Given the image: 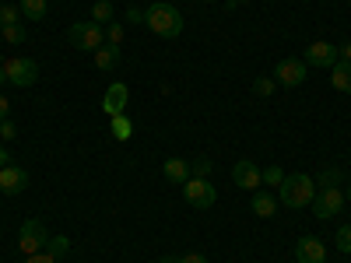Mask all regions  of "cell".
<instances>
[{
	"instance_id": "24",
	"label": "cell",
	"mask_w": 351,
	"mask_h": 263,
	"mask_svg": "<svg viewBox=\"0 0 351 263\" xmlns=\"http://www.w3.org/2000/svg\"><path fill=\"white\" fill-rule=\"evenodd\" d=\"M274 88H278L274 77H256V81H253V95H271Z\"/></svg>"
},
{
	"instance_id": "16",
	"label": "cell",
	"mask_w": 351,
	"mask_h": 263,
	"mask_svg": "<svg viewBox=\"0 0 351 263\" xmlns=\"http://www.w3.org/2000/svg\"><path fill=\"white\" fill-rule=\"evenodd\" d=\"M162 172H165V179L169 183H186L190 179V162H183V158H169L165 165H162Z\"/></svg>"
},
{
	"instance_id": "20",
	"label": "cell",
	"mask_w": 351,
	"mask_h": 263,
	"mask_svg": "<svg viewBox=\"0 0 351 263\" xmlns=\"http://www.w3.org/2000/svg\"><path fill=\"white\" fill-rule=\"evenodd\" d=\"M112 137L116 140H130L134 137V127H130V120L120 112V116H112Z\"/></svg>"
},
{
	"instance_id": "6",
	"label": "cell",
	"mask_w": 351,
	"mask_h": 263,
	"mask_svg": "<svg viewBox=\"0 0 351 263\" xmlns=\"http://www.w3.org/2000/svg\"><path fill=\"white\" fill-rule=\"evenodd\" d=\"M313 211H316V218H337L341 211H344V193H341V186H327V190H319L316 197H313Z\"/></svg>"
},
{
	"instance_id": "40",
	"label": "cell",
	"mask_w": 351,
	"mask_h": 263,
	"mask_svg": "<svg viewBox=\"0 0 351 263\" xmlns=\"http://www.w3.org/2000/svg\"><path fill=\"white\" fill-rule=\"evenodd\" d=\"M348 200H351V186H348Z\"/></svg>"
},
{
	"instance_id": "4",
	"label": "cell",
	"mask_w": 351,
	"mask_h": 263,
	"mask_svg": "<svg viewBox=\"0 0 351 263\" xmlns=\"http://www.w3.org/2000/svg\"><path fill=\"white\" fill-rule=\"evenodd\" d=\"M46 242H49V236H46V225H43L39 218H28V221L18 228V249H21L25 256L43 253Z\"/></svg>"
},
{
	"instance_id": "13",
	"label": "cell",
	"mask_w": 351,
	"mask_h": 263,
	"mask_svg": "<svg viewBox=\"0 0 351 263\" xmlns=\"http://www.w3.org/2000/svg\"><path fill=\"white\" fill-rule=\"evenodd\" d=\"M127 84H120V81H116V84H109L106 88V99H102V109L109 112V116H120L123 109H127Z\"/></svg>"
},
{
	"instance_id": "11",
	"label": "cell",
	"mask_w": 351,
	"mask_h": 263,
	"mask_svg": "<svg viewBox=\"0 0 351 263\" xmlns=\"http://www.w3.org/2000/svg\"><path fill=\"white\" fill-rule=\"evenodd\" d=\"M28 186V172L21 168V165H4L0 168V193H21Z\"/></svg>"
},
{
	"instance_id": "17",
	"label": "cell",
	"mask_w": 351,
	"mask_h": 263,
	"mask_svg": "<svg viewBox=\"0 0 351 263\" xmlns=\"http://www.w3.org/2000/svg\"><path fill=\"white\" fill-rule=\"evenodd\" d=\"M330 84L337 88V92L351 95V64H348V60H337V64L330 67Z\"/></svg>"
},
{
	"instance_id": "36",
	"label": "cell",
	"mask_w": 351,
	"mask_h": 263,
	"mask_svg": "<svg viewBox=\"0 0 351 263\" xmlns=\"http://www.w3.org/2000/svg\"><path fill=\"white\" fill-rule=\"evenodd\" d=\"M8 162H11V158H8V151H4V144H0V168H4Z\"/></svg>"
},
{
	"instance_id": "26",
	"label": "cell",
	"mask_w": 351,
	"mask_h": 263,
	"mask_svg": "<svg viewBox=\"0 0 351 263\" xmlns=\"http://www.w3.org/2000/svg\"><path fill=\"white\" fill-rule=\"evenodd\" d=\"M106 39H109L112 46H120V42H123V25H120V21H109V25H106Z\"/></svg>"
},
{
	"instance_id": "3",
	"label": "cell",
	"mask_w": 351,
	"mask_h": 263,
	"mask_svg": "<svg viewBox=\"0 0 351 263\" xmlns=\"http://www.w3.org/2000/svg\"><path fill=\"white\" fill-rule=\"evenodd\" d=\"M67 39H71V46H77V49L95 53L99 46H106V28L95 25V21H74V25L67 28Z\"/></svg>"
},
{
	"instance_id": "27",
	"label": "cell",
	"mask_w": 351,
	"mask_h": 263,
	"mask_svg": "<svg viewBox=\"0 0 351 263\" xmlns=\"http://www.w3.org/2000/svg\"><path fill=\"white\" fill-rule=\"evenodd\" d=\"M319 186H324V190H327V186H341V172H337V168H327L324 175H319Z\"/></svg>"
},
{
	"instance_id": "39",
	"label": "cell",
	"mask_w": 351,
	"mask_h": 263,
	"mask_svg": "<svg viewBox=\"0 0 351 263\" xmlns=\"http://www.w3.org/2000/svg\"><path fill=\"white\" fill-rule=\"evenodd\" d=\"M232 4H250V0H232Z\"/></svg>"
},
{
	"instance_id": "14",
	"label": "cell",
	"mask_w": 351,
	"mask_h": 263,
	"mask_svg": "<svg viewBox=\"0 0 351 263\" xmlns=\"http://www.w3.org/2000/svg\"><path fill=\"white\" fill-rule=\"evenodd\" d=\"M92 56H95V67H99V71H116V64H120V46L106 42V46H99Z\"/></svg>"
},
{
	"instance_id": "33",
	"label": "cell",
	"mask_w": 351,
	"mask_h": 263,
	"mask_svg": "<svg viewBox=\"0 0 351 263\" xmlns=\"http://www.w3.org/2000/svg\"><path fill=\"white\" fill-rule=\"evenodd\" d=\"M8 112H11V102H8L4 95H0V123H4V120H11V116H8Z\"/></svg>"
},
{
	"instance_id": "1",
	"label": "cell",
	"mask_w": 351,
	"mask_h": 263,
	"mask_svg": "<svg viewBox=\"0 0 351 263\" xmlns=\"http://www.w3.org/2000/svg\"><path fill=\"white\" fill-rule=\"evenodd\" d=\"M144 25L162 39H176L183 32V14L172 4H165V0H155V4H148V11H144Z\"/></svg>"
},
{
	"instance_id": "5",
	"label": "cell",
	"mask_w": 351,
	"mask_h": 263,
	"mask_svg": "<svg viewBox=\"0 0 351 263\" xmlns=\"http://www.w3.org/2000/svg\"><path fill=\"white\" fill-rule=\"evenodd\" d=\"M4 71H8V81L14 88H32L39 81V67H36V60H28V56H11L4 64Z\"/></svg>"
},
{
	"instance_id": "8",
	"label": "cell",
	"mask_w": 351,
	"mask_h": 263,
	"mask_svg": "<svg viewBox=\"0 0 351 263\" xmlns=\"http://www.w3.org/2000/svg\"><path fill=\"white\" fill-rule=\"evenodd\" d=\"M306 74H309V67H306V60H278V67H274V81L278 84H285V88H299L302 81H306Z\"/></svg>"
},
{
	"instance_id": "42",
	"label": "cell",
	"mask_w": 351,
	"mask_h": 263,
	"mask_svg": "<svg viewBox=\"0 0 351 263\" xmlns=\"http://www.w3.org/2000/svg\"><path fill=\"white\" fill-rule=\"evenodd\" d=\"M0 28H4V25H0Z\"/></svg>"
},
{
	"instance_id": "30",
	"label": "cell",
	"mask_w": 351,
	"mask_h": 263,
	"mask_svg": "<svg viewBox=\"0 0 351 263\" xmlns=\"http://www.w3.org/2000/svg\"><path fill=\"white\" fill-rule=\"evenodd\" d=\"M25 263H56V256H49V253L43 249V253H32V256H25Z\"/></svg>"
},
{
	"instance_id": "12",
	"label": "cell",
	"mask_w": 351,
	"mask_h": 263,
	"mask_svg": "<svg viewBox=\"0 0 351 263\" xmlns=\"http://www.w3.org/2000/svg\"><path fill=\"white\" fill-rule=\"evenodd\" d=\"M295 260L299 263H327V249H324V242H319V239L306 236V239L295 242Z\"/></svg>"
},
{
	"instance_id": "9",
	"label": "cell",
	"mask_w": 351,
	"mask_h": 263,
	"mask_svg": "<svg viewBox=\"0 0 351 263\" xmlns=\"http://www.w3.org/2000/svg\"><path fill=\"white\" fill-rule=\"evenodd\" d=\"M232 183H236L239 190H260L263 186V172L253 165V162H236L232 165Z\"/></svg>"
},
{
	"instance_id": "7",
	"label": "cell",
	"mask_w": 351,
	"mask_h": 263,
	"mask_svg": "<svg viewBox=\"0 0 351 263\" xmlns=\"http://www.w3.org/2000/svg\"><path fill=\"white\" fill-rule=\"evenodd\" d=\"M183 197H186L190 208L204 211V208H211V203L218 200V190H215L208 179H186V183H183Z\"/></svg>"
},
{
	"instance_id": "23",
	"label": "cell",
	"mask_w": 351,
	"mask_h": 263,
	"mask_svg": "<svg viewBox=\"0 0 351 263\" xmlns=\"http://www.w3.org/2000/svg\"><path fill=\"white\" fill-rule=\"evenodd\" d=\"M0 36H4L11 46H18V42H25V25H21V21H14V25H4V28H0Z\"/></svg>"
},
{
	"instance_id": "18",
	"label": "cell",
	"mask_w": 351,
	"mask_h": 263,
	"mask_svg": "<svg viewBox=\"0 0 351 263\" xmlns=\"http://www.w3.org/2000/svg\"><path fill=\"white\" fill-rule=\"evenodd\" d=\"M28 21H43L46 18V0H21V8H18Z\"/></svg>"
},
{
	"instance_id": "29",
	"label": "cell",
	"mask_w": 351,
	"mask_h": 263,
	"mask_svg": "<svg viewBox=\"0 0 351 263\" xmlns=\"http://www.w3.org/2000/svg\"><path fill=\"white\" fill-rule=\"evenodd\" d=\"M14 21H18V8L4 4V8H0V25H14Z\"/></svg>"
},
{
	"instance_id": "37",
	"label": "cell",
	"mask_w": 351,
	"mask_h": 263,
	"mask_svg": "<svg viewBox=\"0 0 351 263\" xmlns=\"http://www.w3.org/2000/svg\"><path fill=\"white\" fill-rule=\"evenodd\" d=\"M158 263H180V260H176V256H162Z\"/></svg>"
},
{
	"instance_id": "2",
	"label": "cell",
	"mask_w": 351,
	"mask_h": 263,
	"mask_svg": "<svg viewBox=\"0 0 351 263\" xmlns=\"http://www.w3.org/2000/svg\"><path fill=\"white\" fill-rule=\"evenodd\" d=\"M278 197H281V203H285V208H291V211L309 208V203H313V197H316V183L309 179L306 172L285 175V179H281V186H278Z\"/></svg>"
},
{
	"instance_id": "21",
	"label": "cell",
	"mask_w": 351,
	"mask_h": 263,
	"mask_svg": "<svg viewBox=\"0 0 351 263\" xmlns=\"http://www.w3.org/2000/svg\"><path fill=\"white\" fill-rule=\"evenodd\" d=\"M46 253H49V256H56V260L67 256V253H71V239H67V236H56V239H49V242H46Z\"/></svg>"
},
{
	"instance_id": "35",
	"label": "cell",
	"mask_w": 351,
	"mask_h": 263,
	"mask_svg": "<svg viewBox=\"0 0 351 263\" xmlns=\"http://www.w3.org/2000/svg\"><path fill=\"white\" fill-rule=\"evenodd\" d=\"M341 60H348V64H351V42H344V49H341Z\"/></svg>"
},
{
	"instance_id": "25",
	"label": "cell",
	"mask_w": 351,
	"mask_h": 263,
	"mask_svg": "<svg viewBox=\"0 0 351 263\" xmlns=\"http://www.w3.org/2000/svg\"><path fill=\"white\" fill-rule=\"evenodd\" d=\"M281 179H285L281 165H271V168H263V186H281Z\"/></svg>"
},
{
	"instance_id": "10",
	"label": "cell",
	"mask_w": 351,
	"mask_h": 263,
	"mask_svg": "<svg viewBox=\"0 0 351 263\" xmlns=\"http://www.w3.org/2000/svg\"><path fill=\"white\" fill-rule=\"evenodd\" d=\"M341 60V49L330 42H313L306 49V67H334Z\"/></svg>"
},
{
	"instance_id": "38",
	"label": "cell",
	"mask_w": 351,
	"mask_h": 263,
	"mask_svg": "<svg viewBox=\"0 0 351 263\" xmlns=\"http://www.w3.org/2000/svg\"><path fill=\"white\" fill-rule=\"evenodd\" d=\"M4 81H8V71H4V67H0V84H4Z\"/></svg>"
},
{
	"instance_id": "22",
	"label": "cell",
	"mask_w": 351,
	"mask_h": 263,
	"mask_svg": "<svg viewBox=\"0 0 351 263\" xmlns=\"http://www.w3.org/2000/svg\"><path fill=\"white\" fill-rule=\"evenodd\" d=\"M211 168H215L211 158H197V162H190V179H208Z\"/></svg>"
},
{
	"instance_id": "28",
	"label": "cell",
	"mask_w": 351,
	"mask_h": 263,
	"mask_svg": "<svg viewBox=\"0 0 351 263\" xmlns=\"http://www.w3.org/2000/svg\"><path fill=\"white\" fill-rule=\"evenodd\" d=\"M337 249H341V253H351V225H344V228L337 231Z\"/></svg>"
},
{
	"instance_id": "41",
	"label": "cell",
	"mask_w": 351,
	"mask_h": 263,
	"mask_svg": "<svg viewBox=\"0 0 351 263\" xmlns=\"http://www.w3.org/2000/svg\"><path fill=\"white\" fill-rule=\"evenodd\" d=\"M208 4H215V0H208Z\"/></svg>"
},
{
	"instance_id": "34",
	"label": "cell",
	"mask_w": 351,
	"mask_h": 263,
	"mask_svg": "<svg viewBox=\"0 0 351 263\" xmlns=\"http://www.w3.org/2000/svg\"><path fill=\"white\" fill-rule=\"evenodd\" d=\"M127 18H130V21H137V25H144V11H137V8H130V11H127Z\"/></svg>"
},
{
	"instance_id": "19",
	"label": "cell",
	"mask_w": 351,
	"mask_h": 263,
	"mask_svg": "<svg viewBox=\"0 0 351 263\" xmlns=\"http://www.w3.org/2000/svg\"><path fill=\"white\" fill-rule=\"evenodd\" d=\"M92 21L102 25V28L112 21V4H109V0H95V4H92Z\"/></svg>"
},
{
	"instance_id": "15",
	"label": "cell",
	"mask_w": 351,
	"mask_h": 263,
	"mask_svg": "<svg viewBox=\"0 0 351 263\" xmlns=\"http://www.w3.org/2000/svg\"><path fill=\"white\" fill-rule=\"evenodd\" d=\"M250 208H253V214H256V218H274V211H278V200H274L267 190H256Z\"/></svg>"
},
{
	"instance_id": "32",
	"label": "cell",
	"mask_w": 351,
	"mask_h": 263,
	"mask_svg": "<svg viewBox=\"0 0 351 263\" xmlns=\"http://www.w3.org/2000/svg\"><path fill=\"white\" fill-rule=\"evenodd\" d=\"M180 263H208V256L204 253H186V256H180Z\"/></svg>"
},
{
	"instance_id": "31",
	"label": "cell",
	"mask_w": 351,
	"mask_h": 263,
	"mask_svg": "<svg viewBox=\"0 0 351 263\" xmlns=\"http://www.w3.org/2000/svg\"><path fill=\"white\" fill-rule=\"evenodd\" d=\"M0 137H4V140H14V137H18V130H14V123H11V120L0 123Z\"/></svg>"
}]
</instances>
